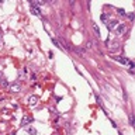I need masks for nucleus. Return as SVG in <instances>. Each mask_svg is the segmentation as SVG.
Wrapping results in <instances>:
<instances>
[{
    "mask_svg": "<svg viewBox=\"0 0 135 135\" xmlns=\"http://www.w3.org/2000/svg\"><path fill=\"white\" fill-rule=\"evenodd\" d=\"M108 48H110L111 51H117L118 49V42H115V41H114V42H111Z\"/></svg>",
    "mask_w": 135,
    "mask_h": 135,
    "instance_id": "9",
    "label": "nucleus"
},
{
    "mask_svg": "<svg viewBox=\"0 0 135 135\" xmlns=\"http://www.w3.org/2000/svg\"><path fill=\"white\" fill-rule=\"evenodd\" d=\"M9 89H10V92H13V93H18L21 90V85L18 82H14V83H11V85L9 86Z\"/></svg>",
    "mask_w": 135,
    "mask_h": 135,
    "instance_id": "1",
    "label": "nucleus"
},
{
    "mask_svg": "<svg viewBox=\"0 0 135 135\" xmlns=\"http://www.w3.org/2000/svg\"><path fill=\"white\" fill-rule=\"evenodd\" d=\"M125 31H127V25L125 24H118L117 27H115L117 35H122V34H125Z\"/></svg>",
    "mask_w": 135,
    "mask_h": 135,
    "instance_id": "2",
    "label": "nucleus"
},
{
    "mask_svg": "<svg viewBox=\"0 0 135 135\" xmlns=\"http://www.w3.org/2000/svg\"><path fill=\"white\" fill-rule=\"evenodd\" d=\"M114 59L118 60V62H121V63H124V65H129V63H131L128 59H125V58H122V56H115Z\"/></svg>",
    "mask_w": 135,
    "mask_h": 135,
    "instance_id": "7",
    "label": "nucleus"
},
{
    "mask_svg": "<svg viewBox=\"0 0 135 135\" xmlns=\"http://www.w3.org/2000/svg\"><path fill=\"white\" fill-rule=\"evenodd\" d=\"M92 27H93V31L96 32V35H97V37H101V35H100V30H99V25H97V24H94V23H93V25H92Z\"/></svg>",
    "mask_w": 135,
    "mask_h": 135,
    "instance_id": "8",
    "label": "nucleus"
},
{
    "mask_svg": "<svg viewBox=\"0 0 135 135\" xmlns=\"http://www.w3.org/2000/svg\"><path fill=\"white\" fill-rule=\"evenodd\" d=\"M92 45H93V42H92V41H89V42L86 44V48H92Z\"/></svg>",
    "mask_w": 135,
    "mask_h": 135,
    "instance_id": "16",
    "label": "nucleus"
},
{
    "mask_svg": "<svg viewBox=\"0 0 135 135\" xmlns=\"http://www.w3.org/2000/svg\"><path fill=\"white\" fill-rule=\"evenodd\" d=\"M106 24H107V27H108V30H115V27H117L120 23H118L115 18H113V20H110V21H107Z\"/></svg>",
    "mask_w": 135,
    "mask_h": 135,
    "instance_id": "5",
    "label": "nucleus"
},
{
    "mask_svg": "<svg viewBox=\"0 0 135 135\" xmlns=\"http://www.w3.org/2000/svg\"><path fill=\"white\" fill-rule=\"evenodd\" d=\"M32 121H34V118H32L31 115H24V117L21 118V125L25 127V125H28L30 122H32Z\"/></svg>",
    "mask_w": 135,
    "mask_h": 135,
    "instance_id": "3",
    "label": "nucleus"
},
{
    "mask_svg": "<svg viewBox=\"0 0 135 135\" xmlns=\"http://www.w3.org/2000/svg\"><path fill=\"white\" fill-rule=\"evenodd\" d=\"M27 132L31 134V135H35L37 134V129H35V128H32V127H28V128H27Z\"/></svg>",
    "mask_w": 135,
    "mask_h": 135,
    "instance_id": "10",
    "label": "nucleus"
},
{
    "mask_svg": "<svg viewBox=\"0 0 135 135\" xmlns=\"http://www.w3.org/2000/svg\"><path fill=\"white\" fill-rule=\"evenodd\" d=\"M52 42H53V45H56V46H59V48H62V46H60V44L58 42V41H56V39H55V38L52 39Z\"/></svg>",
    "mask_w": 135,
    "mask_h": 135,
    "instance_id": "14",
    "label": "nucleus"
},
{
    "mask_svg": "<svg viewBox=\"0 0 135 135\" xmlns=\"http://www.w3.org/2000/svg\"><path fill=\"white\" fill-rule=\"evenodd\" d=\"M38 101H39L38 96H34V94H32V96H30V97H28V104H30L31 107L37 106V104H38Z\"/></svg>",
    "mask_w": 135,
    "mask_h": 135,
    "instance_id": "4",
    "label": "nucleus"
},
{
    "mask_svg": "<svg viewBox=\"0 0 135 135\" xmlns=\"http://www.w3.org/2000/svg\"><path fill=\"white\" fill-rule=\"evenodd\" d=\"M128 17H129V20H134V14H132V13L131 14H128Z\"/></svg>",
    "mask_w": 135,
    "mask_h": 135,
    "instance_id": "18",
    "label": "nucleus"
},
{
    "mask_svg": "<svg viewBox=\"0 0 135 135\" xmlns=\"http://www.w3.org/2000/svg\"><path fill=\"white\" fill-rule=\"evenodd\" d=\"M129 125H134V114L129 115Z\"/></svg>",
    "mask_w": 135,
    "mask_h": 135,
    "instance_id": "13",
    "label": "nucleus"
},
{
    "mask_svg": "<svg viewBox=\"0 0 135 135\" xmlns=\"http://www.w3.org/2000/svg\"><path fill=\"white\" fill-rule=\"evenodd\" d=\"M2 86H9V83H7V80H6V79H3V80H2Z\"/></svg>",
    "mask_w": 135,
    "mask_h": 135,
    "instance_id": "15",
    "label": "nucleus"
},
{
    "mask_svg": "<svg viewBox=\"0 0 135 135\" xmlns=\"http://www.w3.org/2000/svg\"><path fill=\"white\" fill-rule=\"evenodd\" d=\"M30 9H31V13L35 16H41V10H39V7H37V6H32V4H30Z\"/></svg>",
    "mask_w": 135,
    "mask_h": 135,
    "instance_id": "6",
    "label": "nucleus"
},
{
    "mask_svg": "<svg viewBox=\"0 0 135 135\" xmlns=\"http://www.w3.org/2000/svg\"><path fill=\"white\" fill-rule=\"evenodd\" d=\"M100 18H101V21L107 23V18H108V16H107V14H101V16H100Z\"/></svg>",
    "mask_w": 135,
    "mask_h": 135,
    "instance_id": "12",
    "label": "nucleus"
},
{
    "mask_svg": "<svg viewBox=\"0 0 135 135\" xmlns=\"http://www.w3.org/2000/svg\"><path fill=\"white\" fill-rule=\"evenodd\" d=\"M117 11H118V14H120V16H127L125 10H122V9H117Z\"/></svg>",
    "mask_w": 135,
    "mask_h": 135,
    "instance_id": "11",
    "label": "nucleus"
},
{
    "mask_svg": "<svg viewBox=\"0 0 135 135\" xmlns=\"http://www.w3.org/2000/svg\"><path fill=\"white\" fill-rule=\"evenodd\" d=\"M30 79H31V80H35V79H37V76H35V75H34V73H32V75H31V76H30Z\"/></svg>",
    "mask_w": 135,
    "mask_h": 135,
    "instance_id": "17",
    "label": "nucleus"
}]
</instances>
